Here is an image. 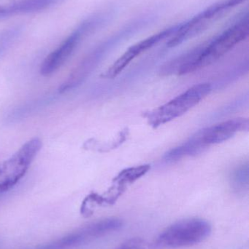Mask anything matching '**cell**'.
Returning a JSON list of instances; mask_svg holds the SVG:
<instances>
[{"instance_id":"8992f818","label":"cell","mask_w":249,"mask_h":249,"mask_svg":"<svg viewBox=\"0 0 249 249\" xmlns=\"http://www.w3.org/2000/svg\"><path fill=\"white\" fill-rule=\"evenodd\" d=\"M246 0H221L203 10L184 23L177 25L173 35L167 43L168 48H175L201 33L213 20L228 10L239 5Z\"/></svg>"},{"instance_id":"8fae6325","label":"cell","mask_w":249,"mask_h":249,"mask_svg":"<svg viewBox=\"0 0 249 249\" xmlns=\"http://www.w3.org/2000/svg\"><path fill=\"white\" fill-rule=\"evenodd\" d=\"M207 146L204 144L200 140L197 134L190 138L185 143L181 146H177L171 149L165 155V158L169 162H175L182 158L188 156H194L202 153L207 149Z\"/></svg>"},{"instance_id":"3957f363","label":"cell","mask_w":249,"mask_h":249,"mask_svg":"<svg viewBox=\"0 0 249 249\" xmlns=\"http://www.w3.org/2000/svg\"><path fill=\"white\" fill-rule=\"evenodd\" d=\"M211 225L201 219H187L168 227L151 244V249H172L200 244L211 233Z\"/></svg>"},{"instance_id":"52a82bcc","label":"cell","mask_w":249,"mask_h":249,"mask_svg":"<svg viewBox=\"0 0 249 249\" xmlns=\"http://www.w3.org/2000/svg\"><path fill=\"white\" fill-rule=\"evenodd\" d=\"M177 25L171 26V27L167 28L158 33L154 34L140 42H137L134 45H132L127 51L124 52L123 55H121L103 74H102V77L105 79L115 78L117 76L119 75L126 67L140 54L148 51L150 48H153L154 45H157L161 41L171 37L175 29H176Z\"/></svg>"},{"instance_id":"4fadbf2b","label":"cell","mask_w":249,"mask_h":249,"mask_svg":"<svg viewBox=\"0 0 249 249\" xmlns=\"http://www.w3.org/2000/svg\"><path fill=\"white\" fill-rule=\"evenodd\" d=\"M115 249H151V244L143 238H132Z\"/></svg>"},{"instance_id":"7a4b0ae2","label":"cell","mask_w":249,"mask_h":249,"mask_svg":"<svg viewBox=\"0 0 249 249\" xmlns=\"http://www.w3.org/2000/svg\"><path fill=\"white\" fill-rule=\"evenodd\" d=\"M106 13L93 15L83 20L54 51L44 59L41 64L40 73L50 76L61 68L71 56L79 44L86 36L102 27L109 18Z\"/></svg>"},{"instance_id":"6da1fadb","label":"cell","mask_w":249,"mask_h":249,"mask_svg":"<svg viewBox=\"0 0 249 249\" xmlns=\"http://www.w3.org/2000/svg\"><path fill=\"white\" fill-rule=\"evenodd\" d=\"M249 17L248 12L213 39L197 47L198 56L196 71L204 68L220 59L230 51L248 37Z\"/></svg>"},{"instance_id":"7c38bea8","label":"cell","mask_w":249,"mask_h":249,"mask_svg":"<svg viewBox=\"0 0 249 249\" xmlns=\"http://www.w3.org/2000/svg\"><path fill=\"white\" fill-rule=\"evenodd\" d=\"M22 28L18 26L10 28L0 34V55L10 48V45L19 37Z\"/></svg>"},{"instance_id":"30bf717a","label":"cell","mask_w":249,"mask_h":249,"mask_svg":"<svg viewBox=\"0 0 249 249\" xmlns=\"http://www.w3.org/2000/svg\"><path fill=\"white\" fill-rule=\"evenodd\" d=\"M63 0H17L0 7V19L46 10Z\"/></svg>"},{"instance_id":"5b68a950","label":"cell","mask_w":249,"mask_h":249,"mask_svg":"<svg viewBox=\"0 0 249 249\" xmlns=\"http://www.w3.org/2000/svg\"><path fill=\"white\" fill-rule=\"evenodd\" d=\"M42 148V141L33 138L23 143L8 159L0 162V193L11 190L30 168Z\"/></svg>"},{"instance_id":"277c9868","label":"cell","mask_w":249,"mask_h":249,"mask_svg":"<svg viewBox=\"0 0 249 249\" xmlns=\"http://www.w3.org/2000/svg\"><path fill=\"white\" fill-rule=\"evenodd\" d=\"M211 91L210 83L195 85L165 105L145 114V117L153 128H157L187 113L203 100Z\"/></svg>"},{"instance_id":"ba28073f","label":"cell","mask_w":249,"mask_h":249,"mask_svg":"<svg viewBox=\"0 0 249 249\" xmlns=\"http://www.w3.org/2000/svg\"><path fill=\"white\" fill-rule=\"evenodd\" d=\"M249 130L248 118H238L213 124L197 132L196 134L208 147L229 140L240 132Z\"/></svg>"},{"instance_id":"9c48e42d","label":"cell","mask_w":249,"mask_h":249,"mask_svg":"<svg viewBox=\"0 0 249 249\" xmlns=\"http://www.w3.org/2000/svg\"><path fill=\"white\" fill-rule=\"evenodd\" d=\"M150 169V165H142L121 171L114 178L112 185L108 191L103 196H101L102 205L114 204L130 185L146 175Z\"/></svg>"}]
</instances>
